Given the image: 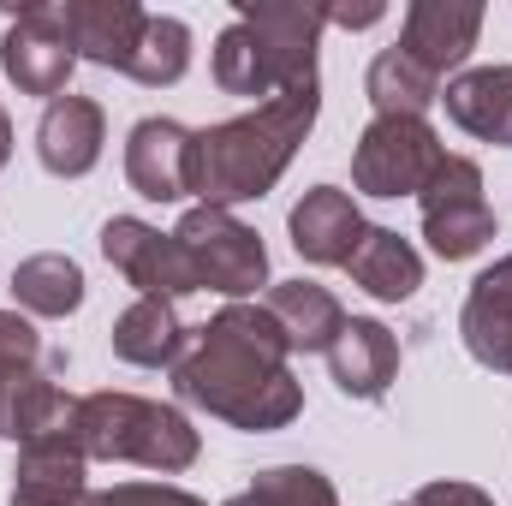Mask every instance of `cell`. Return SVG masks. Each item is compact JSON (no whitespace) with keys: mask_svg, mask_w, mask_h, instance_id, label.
I'll list each match as a JSON object with an SVG mask.
<instances>
[{"mask_svg":"<svg viewBox=\"0 0 512 506\" xmlns=\"http://www.w3.org/2000/svg\"><path fill=\"white\" fill-rule=\"evenodd\" d=\"M221 506H262V501H256L251 489H245V495H233V501H221Z\"/></svg>","mask_w":512,"mask_h":506,"instance_id":"obj_33","label":"cell"},{"mask_svg":"<svg viewBox=\"0 0 512 506\" xmlns=\"http://www.w3.org/2000/svg\"><path fill=\"white\" fill-rule=\"evenodd\" d=\"M316 114L322 90H286L274 102H256L239 120L203 126L191 143V197H203L209 209L262 203L304 149V137L316 131Z\"/></svg>","mask_w":512,"mask_h":506,"instance_id":"obj_2","label":"cell"},{"mask_svg":"<svg viewBox=\"0 0 512 506\" xmlns=\"http://www.w3.org/2000/svg\"><path fill=\"white\" fill-rule=\"evenodd\" d=\"M0 72L18 84V96H42V102L66 96L78 72V48L60 24V0H30L24 12H12L0 36Z\"/></svg>","mask_w":512,"mask_h":506,"instance_id":"obj_7","label":"cell"},{"mask_svg":"<svg viewBox=\"0 0 512 506\" xmlns=\"http://www.w3.org/2000/svg\"><path fill=\"white\" fill-rule=\"evenodd\" d=\"M102 256L114 262V274L126 286H137V298L179 304V298L197 292V274H191V262L179 251V239L149 227V221H137V215H114L102 227Z\"/></svg>","mask_w":512,"mask_h":506,"instance_id":"obj_10","label":"cell"},{"mask_svg":"<svg viewBox=\"0 0 512 506\" xmlns=\"http://www.w3.org/2000/svg\"><path fill=\"white\" fill-rule=\"evenodd\" d=\"M12 298H18L24 316L60 322V316H72L84 304V268L60 251H36L12 268Z\"/></svg>","mask_w":512,"mask_h":506,"instance_id":"obj_23","label":"cell"},{"mask_svg":"<svg viewBox=\"0 0 512 506\" xmlns=\"http://www.w3.org/2000/svg\"><path fill=\"white\" fill-rule=\"evenodd\" d=\"M286 233H292V251L304 256V262H316V268H346L352 251H358V239L370 233V221H364V209H358L352 191H340V185H310V191L292 203Z\"/></svg>","mask_w":512,"mask_h":506,"instance_id":"obj_11","label":"cell"},{"mask_svg":"<svg viewBox=\"0 0 512 506\" xmlns=\"http://www.w3.org/2000/svg\"><path fill=\"white\" fill-rule=\"evenodd\" d=\"M233 18L262 36L280 96L286 90H322L316 48L328 30V6H316V0H233Z\"/></svg>","mask_w":512,"mask_h":506,"instance_id":"obj_8","label":"cell"},{"mask_svg":"<svg viewBox=\"0 0 512 506\" xmlns=\"http://www.w3.org/2000/svg\"><path fill=\"white\" fill-rule=\"evenodd\" d=\"M441 108L465 137L512 149V66H465L441 84Z\"/></svg>","mask_w":512,"mask_h":506,"instance_id":"obj_18","label":"cell"},{"mask_svg":"<svg viewBox=\"0 0 512 506\" xmlns=\"http://www.w3.org/2000/svg\"><path fill=\"white\" fill-rule=\"evenodd\" d=\"M459 334L483 370L512 376V251L471 280L465 310H459Z\"/></svg>","mask_w":512,"mask_h":506,"instance_id":"obj_16","label":"cell"},{"mask_svg":"<svg viewBox=\"0 0 512 506\" xmlns=\"http://www.w3.org/2000/svg\"><path fill=\"white\" fill-rule=\"evenodd\" d=\"M60 24H66L78 60L108 66V72H126L131 54H137V36L149 24V12L137 0H60Z\"/></svg>","mask_w":512,"mask_h":506,"instance_id":"obj_17","label":"cell"},{"mask_svg":"<svg viewBox=\"0 0 512 506\" xmlns=\"http://www.w3.org/2000/svg\"><path fill=\"white\" fill-rule=\"evenodd\" d=\"M417 209H423V239L441 262H465L495 239V209L483 197V167L471 155H447L435 167V179L417 191Z\"/></svg>","mask_w":512,"mask_h":506,"instance_id":"obj_6","label":"cell"},{"mask_svg":"<svg viewBox=\"0 0 512 506\" xmlns=\"http://www.w3.org/2000/svg\"><path fill=\"white\" fill-rule=\"evenodd\" d=\"M251 495L262 506H340L334 483H328L316 465H274V471H256Z\"/></svg>","mask_w":512,"mask_h":506,"instance_id":"obj_27","label":"cell"},{"mask_svg":"<svg viewBox=\"0 0 512 506\" xmlns=\"http://www.w3.org/2000/svg\"><path fill=\"white\" fill-rule=\"evenodd\" d=\"M447 161V143L429 120H387L376 114L370 126L358 131V149H352V185L364 197H417L435 167Z\"/></svg>","mask_w":512,"mask_h":506,"instance_id":"obj_5","label":"cell"},{"mask_svg":"<svg viewBox=\"0 0 512 506\" xmlns=\"http://www.w3.org/2000/svg\"><path fill=\"white\" fill-rule=\"evenodd\" d=\"M102 143H108V114L90 96H72L66 90L36 120V155H42V167L54 179H84L102 161Z\"/></svg>","mask_w":512,"mask_h":506,"instance_id":"obj_13","label":"cell"},{"mask_svg":"<svg viewBox=\"0 0 512 506\" xmlns=\"http://www.w3.org/2000/svg\"><path fill=\"white\" fill-rule=\"evenodd\" d=\"M90 506H209V501H197L191 489H173V483H114V489L90 495Z\"/></svg>","mask_w":512,"mask_h":506,"instance_id":"obj_29","label":"cell"},{"mask_svg":"<svg viewBox=\"0 0 512 506\" xmlns=\"http://www.w3.org/2000/svg\"><path fill=\"white\" fill-rule=\"evenodd\" d=\"M191 143L197 131L179 120H137L126 137V179L143 203H185L191 197Z\"/></svg>","mask_w":512,"mask_h":506,"instance_id":"obj_12","label":"cell"},{"mask_svg":"<svg viewBox=\"0 0 512 506\" xmlns=\"http://www.w3.org/2000/svg\"><path fill=\"white\" fill-rule=\"evenodd\" d=\"M209 72H215V84H221V96H280L274 90V66H268V48H262V36H256L251 24H227L221 36H215V54H209Z\"/></svg>","mask_w":512,"mask_h":506,"instance_id":"obj_25","label":"cell"},{"mask_svg":"<svg viewBox=\"0 0 512 506\" xmlns=\"http://www.w3.org/2000/svg\"><path fill=\"white\" fill-rule=\"evenodd\" d=\"M417 506H495V495L489 489H477V483H423L417 495H411Z\"/></svg>","mask_w":512,"mask_h":506,"instance_id":"obj_30","label":"cell"},{"mask_svg":"<svg viewBox=\"0 0 512 506\" xmlns=\"http://www.w3.org/2000/svg\"><path fill=\"white\" fill-rule=\"evenodd\" d=\"M72 411L78 399L48 376V370H30V376L12 387L6 411H0V435L12 447H30V441H54V435H72Z\"/></svg>","mask_w":512,"mask_h":506,"instance_id":"obj_22","label":"cell"},{"mask_svg":"<svg viewBox=\"0 0 512 506\" xmlns=\"http://www.w3.org/2000/svg\"><path fill=\"white\" fill-rule=\"evenodd\" d=\"M173 239H179V251H185L191 274H197V292H221L227 304H251L268 286V245L233 209L197 203V209H185Z\"/></svg>","mask_w":512,"mask_h":506,"instance_id":"obj_4","label":"cell"},{"mask_svg":"<svg viewBox=\"0 0 512 506\" xmlns=\"http://www.w3.org/2000/svg\"><path fill=\"white\" fill-rule=\"evenodd\" d=\"M6 506H90V459L72 435L18 447L12 465V501Z\"/></svg>","mask_w":512,"mask_h":506,"instance_id":"obj_15","label":"cell"},{"mask_svg":"<svg viewBox=\"0 0 512 506\" xmlns=\"http://www.w3.org/2000/svg\"><path fill=\"white\" fill-rule=\"evenodd\" d=\"M328 370H334V387L346 399H387V387L399 381V334L376 322V316H346L340 340L328 346Z\"/></svg>","mask_w":512,"mask_h":506,"instance_id":"obj_14","label":"cell"},{"mask_svg":"<svg viewBox=\"0 0 512 506\" xmlns=\"http://www.w3.org/2000/svg\"><path fill=\"white\" fill-rule=\"evenodd\" d=\"M387 6L382 0H364V6H328V24H340V30H370V24H382Z\"/></svg>","mask_w":512,"mask_h":506,"instance_id":"obj_31","label":"cell"},{"mask_svg":"<svg viewBox=\"0 0 512 506\" xmlns=\"http://www.w3.org/2000/svg\"><path fill=\"white\" fill-rule=\"evenodd\" d=\"M30 370H42V334L30 328V316L0 310V411H6L12 387L30 376Z\"/></svg>","mask_w":512,"mask_h":506,"instance_id":"obj_28","label":"cell"},{"mask_svg":"<svg viewBox=\"0 0 512 506\" xmlns=\"http://www.w3.org/2000/svg\"><path fill=\"white\" fill-rule=\"evenodd\" d=\"M191 72V30L185 18H167V12H149L143 36H137V54H131L126 78L143 90H167Z\"/></svg>","mask_w":512,"mask_h":506,"instance_id":"obj_26","label":"cell"},{"mask_svg":"<svg viewBox=\"0 0 512 506\" xmlns=\"http://www.w3.org/2000/svg\"><path fill=\"white\" fill-rule=\"evenodd\" d=\"M12 161V120H6V108H0V167Z\"/></svg>","mask_w":512,"mask_h":506,"instance_id":"obj_32","label":"cell"},{"mask_svg":"<svg viewBox=\"0 0 512 506\" xmlns=\"http://www.w3.org/2000/svg\"><path fill=\"white\" fill-rule=\"evenodd\" d=\"M346 274H352V286H364L370 298L405 304V298H417V286H423V256H417L411 239H399L393 227H370V233L358 239L352 262H346Z\"/></svg>","mask_w":512,"mask_h":506,"instance_id":"obj_21","label":"cell"},{"mask_svg":"<svg viewBox=\"0 0 512 506\" xmlns=\"http://www.w3.org/2000/svg\"><path fill=\"white\" fill-rule=\"evenodd\" d=\"M364 90H370L376 114H387V120H429V108L441 102V84H435L423 66H411L399 48H382V54L370 60Z\"/></svg>","mask_w":512,"mask_h":506,"instance_id":"obj_24","label":"cell"},{"mask_svg":"<svg viewBox=\"0 0 512 506\" xmlns=\"http://www.w3.org/2000/svg\"><path fill=\"white\" fill-rule=\"evenodd\" d=\"M399 506H417V501H399Z\"/></svg>","mask_w":512,"mask_h":506,"instance_id":"obj_34","label":"cell"},{"mask_svg":"<svg viewBox=\"0 0 512 506\" xmlns=\"http://www.w3.org/2000/svg\"><path fill=\"white\" fill-rule=\"evenodd\" d=\"M483 0H411L405 18H399V54L411 66H423L435 84L459 78L465 60L477 54V36H483Z\"/></svg>","mask_w":512,"mask_h":506,"instance_id":"obj_9","label":"cell"},{"mask_svg":"<svg viewBox=\"0 0 512 506\" xmlns=\"http://www.w3.org/2000/svg\"><path fill=\"white\" fill-rule=\"evenodd\" d=\"M173 393L245 435L286 429L304 411V381L292 376V346L262 304H227L203 328H191Z\"/></svg>","mask_w":512,"mask_h":506,"instance_id":"obj_1","label":"cell"},{"mask_svg":"<svg viewBox=\"0 0 512 506\" xmlns=\"http://www.w3.org/2000/svg\"><path fill=\"white\" fill-rule=\"evenodd\" d=\"M262 310L274 316V328L286 334V346L304 352V358L310 352H328L340 340V328H346L340 298L328 286H316V280H280V286H268L262 292Z\"/></svg>","mask_w":512,"mask_h":506,"instance_id":"obj_19","label":"cell"},{"mask_svg":"<svg viewBox=\"0 0 512 506\" xmlns=\"http://www.w3.org/2000/svg\"><path fill=\"white\" fill-rule=\"evenodd\" d=\"M185 340H191V328L179 322V304L137 298V304H126L114 316V358L137 364V370H173Z\"/></svg>","mask_w":512,"mask_h":506,"instance_id":"obj_20","label":"cell"},{"mask_svg":"<svg viewBox=\"0 0 512 506\" xmlns=\"http://www.w3.org/2000/svg\"><path fill=\"white\" fill-rule=\"evenodd\" d=\"M72 441L84 459L143 465L161 477L191 471L203 453V435L191 429V417L179 405H161L143 393H84L72 411Z\"/></svg>","mask_w":512,"mask_h":506,"instance_id":"obj_3","label":"cell"}]
</instances>
